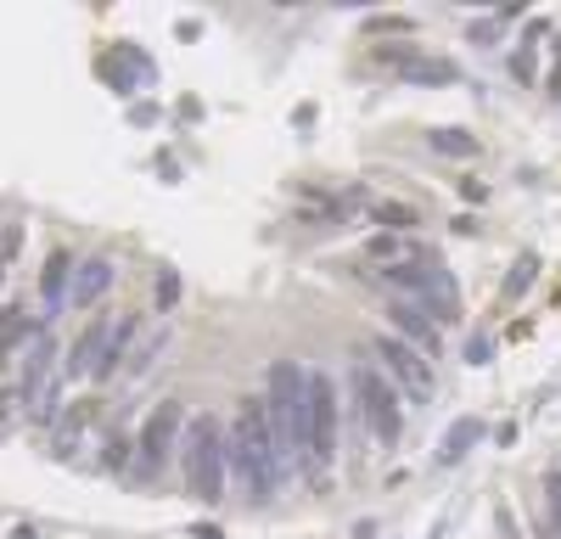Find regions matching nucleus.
<instances>
[{
	"instance_id": "nucleus-19",
	"label": "nucleus",
	"mask_w": 561,
	"mask_h": 539,
	"mask_svg": "<svg viewBox=\"0 0 561 539\" xmlns=\"http://www.w3.org/2000/svg\"><path fill=\"white\" fill-rule=\"evenodd\" d=\"M427 147H433V152H444V158H472V152H478V135H472V129L444 124V129H427Z\"/></svg>"
},
{
	"instance_id": "nucleus-8",
	"label": "nucleus",
	"mask_w": 561,
	"mask_h": 539,
	"mask_svg": "<svg viewBox=\"0 0 561 539\" xmlns=\"http://www.w3.org/2000/svg\"><path fill=\"white\" fill-rule=\"evenodd\" d=\"M388 326H393V337H404L410 348H421L427 359L444 348V326H438V314H433L427 303H415V298H393V303H388Z\"/></svg>"
},
{
	"instance_id": "nucleus-12",
	"label": "nucleus",
	"mask_w": 561,
	"mask_h": 539,
	"mask_svg": "<svg viewBox=\"0 0 561 539\" xmlns=\"http://www.w3.org/2000/svg\"><path fill=\"white\" fill-rule=\"evenodd\" d=\"M118 282V264L113 259H79L73 270V287H68V309H90V303H102V293Z\"/></svg>"
},
{
	"instance_id": "nucleus-23",
	"label": "nucleus",
	"mask_w": 561,
	"mask_h": 539,
	"mask_svg": "<svg viewBox=\"0 0 561 539\" xmlns=\"http://www.w3.org/2000/svg\"><path fill=\"white\" fill-rule=\"evenodd\" d=\"M102 467H107V472H124V467H129V438H118V433L102 438Z\"/></svg>"
},
{
	"instance_id": "nucleus-4",
	"label": "nucleus",
	"mask_w": 561,
	"mask_h": 539,
	"mask_svg": "<svg viewBox=\"0 0 561 539\" xmlns=\"http://www.w3.org/2000/svg\"><path fill=\"white\" fill-rule=\"evenodd\" d=\"M348 382H354V399H359V416H365L370 438H377L382 449H393L399 433H404V399H399V388L382 377L377 359H359Z\"/></svg>"
},
{
	"instance_id": "nucleus-29",
	"label": "nucleus",
	"mask_w": 561,
	"mask_h": 539,
	"mask_svg": "<svg viewBox=\"0 0 561 539\" xmlns=\"http://www.w3.org/2000/svg\"><path fill=\"white\" fill-rule=\"evenodd\" d=\"M192 539H225V534H219V528H197Z\"/></svg>"
},
{
	"instance_id": "nucleus-13",
	"label": "nucleus",
	"mask_w": 561,
	"mask_h": 539,
	"mask_svg": "<svg viewBox=\"0 0 561 539\" xmlns=\"http://www.w3.org/2000/svg\"><path fill=\"white\" fill-rule=\"evenodd\" d=\"M34 332H39V314H28L18 298H12V303H0V366H7L18 348H28Z\"/></svg>"
},
{
	"instance_id": "nucleus-9",
	"label": "nucleus",
	"mask_w": 561,
	"mask_h": 539,
	"mask_svg": "<svg viewBox=\"0 0 561 539\" xmlns=\"http://www.w3.org/2000/svg\"><path fill=\"white\" fill-rule=\"evenodd\" d=\"M107 343H113V314H96V321H90V326L73 337V348H68V359H62V382L96 377V366H102Z\"/></svg>"
},
{
	"instance_id": "nucleus-10",
	"label": "nucleus",
	"mask_w": 561,
	"mask_h": 539,
	"mask_svg": "<svg viewBox=\"0 0 561 539\" xmlns=\"http://www.w3.org/2000/svg\"><path fill=\"white\" fill-rule=\"evenodd\" d=\"M57 377H62V366H57V337L39 326V332H34V343L23 348V382H18V399L28 404L39 388H51Z\"/></svg>"
},
{
	"instance_id": "nucleus-21",
	"label": "nucleus",
	"mask_w": 561,
	"mask_h": 539,
	"mask_svg": "<svg viewBox=\"0 0 561 539\" xmlns=\"http://www.w3.org/2000/svg\"><path fill=\"white\" fill-rule=\"evenodd\" d=\"M534 39H545V23H534V28H528V39L517 45V57H511V73H517L523 84H534Z\"/></svg>"
},
{
	"instance_id": "nucleus-20",
	"label": "nucleus",
	"mask_w": 561,
	"mask_h": 539,
	"mask_svg": "<svg viewBox=\"0 0 561 539\" xmlns=\"http://www.w3.org/2000/svg\"><path fill=\"white\" fill-rule=\"evenodd\" d=\"M62 388H68L62 377H57L51 388H39V393L28 399V422H39V427H51V422L62 416Z\"/></svg>"
},
{
	"instance_id": "nucleus-14",
	"label": "nucleus",
	"mask_w": 561,
	"mask_h": 539,
	"mask_svg": "<svg viewBox=\"0 0 561 539\" xmlns=\"http://www.w3.org/2000/svg\"><path fill=\"white\" fill-rule=\"evenodd\" d=\"M90 427H96V404H73V411H68V422H57V438H51V449H57V456L68 461V456H79V444H84V433Z\"/></svg>"
},
{
	"instance_id": "nucleus-7",
	"label": "nucleus",
	"mask_w": 561,
	"mask_h": 539,
	"mask_svg": "<svg viewBox=\"0 0 561 539\" xmlns=\"http://www.w3.org/2000/svg\"><path fill=\"white\" fill-rule=\"evenodd\" d=\"M180 427H185V411L174 399H163L158 411L147 416V427H140V438H135V467L140 472H163L169 467V456H174V444H180Z\"/></svg>"
},
{
	"instance_id": "nucleus-5",
	"label": "nucleus",
	"mask_w": 561,
	"mask_h": 539,
	"mask_svg": "<svg viewBox=\"0 0 561 539\" xmlns=\"http://www.w3.org/2000/svg\"><path fill=\"white\" fill-rule=\"evenodd\" d=\"M370 354L382 359V377L399 388V399H415V404H427L433 399V359L421 354V348H410L404 337H393V332H377V343H370Z\"/></svg>"
},
{
	"instance_id": "nucleus-24",
	"label": "nucleus",
	"mask_w": 561,
	"mask_h": 539,
	"mask_svg": "<svg viewBox=\"0 0 561 539\" xmlns=\"http://www.w3.org/2000/svg\"><path fill=\"white\" fill-rule=\"evenodd\" d=\"M152 293H158V309H174V298H180V276H174V270H158Z\"/></svg>"
},
{
	"instance_id": "nucleus-16",
	"label": "nucleus",
	"mask_w": 561,
	"mask_h": 539,
	"mask_svg": "<svg viewBox=\"0 0 561 539\" xmlns=\"http://www.w3.org/2000/svg\"><path fill=\"white\" fill-rule=\"evenodd\" d=\"M370 225H377L382 237H410L421 225V214L410 203H370Z\"/></svg>"
},
{
	"instance_id": "nucleus-6",
	"label": "nucleus",
	"mask_w": 561,
	"mask_h": 539,
	"mask_svg": "<svg viewBox=\"0 0 561 539\" xmlns=\"http://www.w3.org/2000/svg\"><path fill=\"white\" fill-rule=\"evenodd\" d=\"M337 461V382L309 371V472L320 478Z\"/></svg>"
},
{
	"instance_id": "nucleus-2",
	"label": "nucleus",
	"mask_w": 561,
	"mask_h": 539,
	"mask_svg": "<svg viewBox=\"0 0 561 539\" xmlns=\"http://www.w3.org/2000/svg\"><path fill=\"white\" fill-rule=\"evenodd\" d=\"M264 411H270V433H275L280 461L309 472V371L298 366V359H275L270 366Z\"/></svg>"
},
{
	"instance_id": "nucleus-22",
	"label": "nucleus",
	"mask_w": 561,
	"mask_h": 539,
	"mask_svg": "<svg viewBox=\"0 0 561 539\" xmlns=\"http://www.w3.org/2000/svg\"><path fill=\"white\" fill-rule=\"evenodd\" d=\"M534 270H539V259H534V253H523L517 264H511V276H505V298H523V293L534 287Z\"/></svg>"
},
{
	"instance_id": "nucleus-11",
	"label": "nucleus",
	"mask_w": 561,
	"mask_h": 539,
	"mask_svg": "<svg viewBox=\"0 0 561 539\" xmlns=\"http://www.w3.org/2000/svg\"><path fill=\"white\" fill-rule=\"evenodd\" d=\"M73 270H79V259H73L68 248H57L51 259H45V270H39V303H45L39 326L51 321V314H62V303H68V287H73Z\"/></svg>"
},
{
	"instance_id": "nucleus-17",
	"label": "nucleus",
	"mask_w": 561,
	"mask_h": 539,
	"mask_svg": "<svg viewBox=\"0 0 561 539\" xmlns=\"http://www.w3.org/2000/svg\"><path fill=\"white\" fill-rule=\"evenodd\" d=\"M478 438H483V422H478V416H460V422L444 433V444H438V467H455V461H460Z\"/></svg>"
},
{
	"instance_id": "nucleus-25",
	"label": "nucleus",
	"mask_w": 561,
	"mask_h": 539,
	"mask_svg": "<svg viewBox=\"0 0 561 539\" xmlns=\"http://www.w3.org/2000/svg\"><path fill=\"white\" fill-rule=\"evenodd\" d=\"M158 354H163V332H158L152 343H140V354L129 359V366H124V371H129V377H140V371H147V366H152V359H158Z\"/></svg>"
},
{
	"instance_id": "nucleus-3",
	"label": "nucleus",
	"mask_w": 561,
	"mask_h": 539,
	"mask_svg": "<svg viewBox=\"0 0 561 539\" xmlns=\"http://www.w3.org/2000/svg\"><path fill=\"white\" fill-rule=\"evenodd\" d=\"M180 461H185V489H192L203 506H219V501H225V478H230V456H225V427H219V416L203 411V416L185 422Z\"/></svg>"
},
{
	"instance_id": "nucleus-18",
	"label": "nucleus",
	"mask_w": 561,
	"mask_h": 539,
	"mask_svg": "<svg viewBox=\"0 0 561 539\" xmlns=\"http://www.w3.org/2000/svg\"><path fill=\"white\" fill-rule=\"evenodd\" d=\"M365 259L377 264V270H388V264H410V259H421V253H415L410 237H382V231H377V237L365 242Z\"/></svg>"
},
{
	"instance_id": "nucleus-28",
	"label": "nucleus",
	"mask_w": 561,
	"mask_h": 539,
	"mask_svg": "<svg viewBox=\"0 0 561 539\" xmlns=\"http://www.w3.org/2000/svg\"><path fill=\"white\" fill-rule=\"evenodd\" d=\"M550 96H556V102H561V62H556V68H550Z\"/></svg>"
},
{
	"instance_id": "nucleus-1",
	"label": "nucleus",
	"mask_w": 561,
	"mask_h": 539,
	"mask_svg": "<svg viewBox=\"0 0 561 539\" xmlns=\"http://www.w3.org/2000/svg\"><path fill=\"white\" fill-rule=\"evenodd\" d=\"M225 456H230V472H242V483H248L253 501H270L287 461H280V449H275L264 393L237 404V416H230V427H225Z\"/></svg>"
},
{
	"instance_id": "nucleus-15",
	"label": "nucleus",
	"mask_w": 561,
	"mask_h": 539,
	"mask_svg": "<svg viewBox=\"0 0 561 539\" xmlns=\"http://www.w3.org/2000/svg\"><path fill=\"white\" fill-rule=\"evenodd\" d=\"M399 79H404V84H460V68H455L449 57H427V51H421L415 62L399 68Z\"/></svg>"
},
{
	"instance_id": "nucleus-26",
	"label": "nucleus",
	"mask_w": 561,
	"mask_h": 539,
	"mask_svg": "<svg viewBox=\"0 0 561 539\" xmlns=\"http://www.w3.org/2000/svg\"><path fill=\"white\" fill-rule=\"evenodd\" d=\"M545 506H550V523H556V534H561V472L545 478Z\"/></svg>"
},
{
	"instance_id": "nucleus-27",
	"label": "nucleus",
	"mask_w": 561,
	"mask_h": 539,
	"mask_svg": "<svg viewBox=\"0 0 561 539\" xmlns=\"http://www.w3.org/2000/svg\"><path fill=\"white\" fill-rule=\"evenodd\" d=\"M12 404H23V399H18V388H12V393H0V422H7V411H12Z\"/></svg>"
}]
</instances>
